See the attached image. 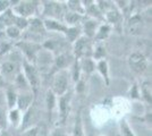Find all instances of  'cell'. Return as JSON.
Listing matches in <instances>:
<instances>
[{"label":"cell","instance_id":"1","mask_svg":"<svg viewBox=\"0 0 152 136\" xmlns=\"http://www.w3.org/2000/svg\"><path fill=\"white\" fill-rule=\"evenodd\" d=\"M129 64H131V67L134 71L136 73H141L145 69L146 64H145V59L142 55L140 53H134L129 58Z\"/></svg>","mask_w":152,"mask_h":136},{"label":"cell","instance_id":"2","mask_svg":"<svg viewBox=\"0 0 152 136\" xmlns=\"http://www.w3.org/2000/svg\"><path fill=\"white\" fill-rule=\"evenodd\" d=\"M25 73L26 75H27V78H28L30 83L33 86V89L37 91L39 86V78H38V75H37V71L34 69V67L25 64Z\"/></svg>","mask_w":152,"mask_h":136},{"label":"cell","instance_id":"3","mask_svg":"<svg viewBox=\"0 0 152 136\" xmlns=\"http://www.w3.org/2000/svg\"><path fill=\"white\" fill-rule=\"evenodd\" d=\"M66 86H67V81H66V77L64 75H59L56 77L55 79V83H53V87H55V91L59 93V94H63L65 90H66Z\"/></svg>","mask_w":152,"mask_h":136},{"label":"cell","instance_id":"4","mask_svg":"<svg viewBox=\"0 0 152 136\" xmlns=\"http://www.w3.org/2000/svg\"><path fill=\"white\" fill-rule=\"evenodd\" d=\"M17 10L22 15H30L32 13V10H33V6L31 4H23V5H20L17 8Z\"/></svg>","mask_w":152,"mask_h":136},{"label":"cell","instance_id":"5","mask_svg":"<svg viewBox=\"0 0 152 136\" xmlns=\"http://www.w3.org/2000/svg\"><path fill=\"white\" fill-rule=\"evenodd\" d=\"M14 69H15V65L12 63H5L2 65V71L5 74H10L12 71H14Z\"/></svg>","mask_w":152,"mask_h":136},{"label":"cell","instance_id":"6","mask_svg":"<svg viewBox=\"0 0 152 136\" xmlns=\"http://www.w3.org/2000/svg\"><path fill=\"white\" fill-rule=\"evenodd\" d=\"M30 97H22L20 99L18 100V104H19V108L20 109H25L26 107H27V104L30 103Z\"/></svg>","mask_w":152,"mask_h":136},{"label":"cell","instance_id":"7","mask_svg":"<svg viewBox=\"0 0 152 136\" xmlns=\"http://www.w3.org/2000/svg\"><path fill=\"white\" fill-rule=\"evenodd\" d=\"M1 20H2V22H5V24H10V22L13 20L12 13H10V12H7V13L1 17Z\"/></svg>","mask_w":152,"mask_h":136},{"label":"cell","instance_id":"8","mask_svg":"<svg viewBox=\"0 0 152 136\" xmlns=\"http://www.w3.org/2000/svg\"><path fill=\"white\" fill-rule=\"evenodd\" d=\"M45 24H47V26L49 27V28H56V30H64V27L61 25H59L58 23H56V22H45Z\"/></svg>","mask_w":152,"mask_h":136},{"label":"cell","instance_id":"9","mask_svg":"<svg viewBox=\"0 0 152 136\" xmlns=\"http://www.w3.org/2000/svg\"><path fill=\"white\" fill-rule=\"evenodd\" d=\"M47 103H48V108H49V109H52V108H53V104H55V97L52 95V93H49V94H48Z\"/></svg>","mask_w":152,"mask_h":136},{"label":"cell","instance_id":"10","mask_svg":"<svg viewBox=\"0 0 152 136\" xmlns=\"http://www.w3.org/2000/svg\"><path fill=\"white\" fill-rule=\"evenodd\" d=\"M7 33H8V35L9 36H12V38H16L17 35H18V30L17 28H15V27H9L8 28V31H7Z\"/></svg>","mask_w":152,"mask_h":136},{"label":"cell","instance_id":"11","mask_svg":"<svg viewBox=\"0 0 152 136\" xmlns=\"http://www.w3.org/2000/svg\"><path fill=\"white\" fill-rule=\"evenodd\" d=\"M66 107H67V99H66V97H63V99L60 100V109H61V112H63L64 115H65V112H66Z\"/></svg>","mask_w":152,"mask_h":136},{"label":"cell","instance_id":"12","mask_svg":"<svg viewBox=\"0 0 152 136\" xmlns=\"http://www.w3.org/2000/svg\"><path fill=\"white\" fill-rule=\"evenodd\" d=\"M15 100H16L15 94H14L13 92H8V102H9V105H14Z\"/></svg>","mask_w":152,"mask_h":136},{"label":"cell","instance_id":"13","mask_svg":"<svg viewBox=\"0 0 152 136\" xmlns=\"http://www.w3.org/2000/svg\"><path fill=\"white\" fill-rule=\"evenodd\" d=\"M121 128H123V133H124V135L125 136H133L132 135V132H131L129 128L127 127L126 124H123V125H121Z\"/></svg>","mask_w":152,"mask_h":136},{"label":"cell","instance_id":"14","mask_svg":"<svg viewBox=\"0 0 152 136\" xmlns=\"http://www.w3.org/2000/svg\"><path fill=\"white\" fill-rule=\"evenodd\" d=\"M84 69L86 71H92V69H93V64L90 60H86L84 63Z\"/></svg>","mask_w":152,"mask_h":136},{"label":"cell","instance_id":"15","mask_svg":"<svg viewBox=\"0 0 152 136\" xmlns=\"http://www.w3.org/2000/svg\"><path fill=\"white\" fill-rule=\"evenodd\" d=\"M75 135L76 136H82V132H81V121H80V119L76 121Z\"/></svg>","mask_w":152,"mask_h":136},{"label":"cell","instance_id":"16","mask_svg":"<svg viewBox=\"0 0 152 136\" xmlns=\"http://www.w3.org/2000/svg\"><path fill=\"white\" fill-rule=\"evenodd\" d=\"M93 28H94V24H93L92 22L86 23V25H85V30H86V32L89 33V34H92V32H93Z\"/></svg>","mask_w":152,"mask_h":136},{"label":"cell","instance_id":"17","mask_svg":"<svg viewBox=\"0 0 152 136\" xmlns=\"http://www.w3.org/2000/svg\"><path fill=\"white\" fill-rule=\"evenodd\" d=\"M57 65L59 67H64L66 65V59H65V56H60L59 58L57 59Z\"/></svg>","mask_w":152,"mask_h":136},{"label":"cell","instance_id":"18","mask_svg":"<svg viewBox=\"0 0 152 136\" xmlns=\"http://www.w3.org/2000/svg\"><path fill=\"white\" fill-rule=\"evenodd\" d=\"M76 34H77V30H75V28H72V30H69L68 31V38H69V40H73L75 39Z\"/></svg>","mask_w":152,"mask_h":136},{"label":"cell","instance_id":"19","mask_svg":"<svg viewBox=\"0 0 152 136\" xmlns=\"http://www.w3.org/2000/svg\"><path fill=\"white\" fill-rule=\"evenodd\" d=\"M108 18H109V20H111V22H116L117 20V18H118V14L116 13V12H111V13H109V15H108Z\"/></svg>","mask_w":152,"mask_h":136},{"label":"cell","instance_id":"20","mask_svg":"<svg viewBox=\"0 0 152 136\" xmlns=\"http://www.w3.org/2000/svg\"><path fill=\"white\" fill-rule=\"evenodd\" d=\"M148 89H149V84H145V85H144V93H145L146 99H148L149 101H151V95H150V93H149Z\"/></svg>","mask_w":152,"mask_h":136},{"label":"cell","instance_id":"21","mask_svg":"<svg viewBox=\"0 0 152 136\" xmlns=\"http://www.w3.org/2000/svg\"><path fill=\"white\" fill-rule=\"evenodd\" d=\"M5 125H6V120H5V115H4V113H2L1 111H0V126H2V127H4Z\"/></svg>","mask_w":152,"mask_h":136},{"label":"cell","instance_id":"22","mask_svg":"<svg viewBox=\"0 0 152 136\" xmlns=\"http://www.w3.org/2000/svg\"><path fill=\"white\" fill-rule=\"evenodd\" d=\"M32 116V111H28L27 113H26V116H25V119H24V126H26L27 124H28V121H30V117Z\"/></svg>","mask_w":152,"mask_h":136},{"label":"cell","instance_id":"23","mask_svg":"<svg viewBox=\"0 0 152 136\" xmlns=\"http://www.w3.org/2000/svg\"><path fill=\"white\" fill-rule=\"evenodd\" d=\"M17 24H18L20 27H25L26 26V20H22V18H17Z\"/></svg>","mask_w":152,"mask_h":136},{"label":"cell","instance_id":"24","mask_svg":"<svg viewBox=\"0 0 152 136\" xmlns=\"http://www.w3.org/2000/svg\"><path fill=\"white\" fill-rule=\"evenodd\" d=\"M8 2L7 1H0V10H4L5 8H7Z\"/></svg>","mask_w":152,"mask_h":136},{"label":"cell","instance_id":"25","mask_svg":"<svg viewBox=\"0 0 152 136\" xmlns=\"http://www.w3.org/2000/svg\"><path fill=\"white\" fill-rule=\"evenodd\" d=\"M35 135H37V129H32V130H30L25 136H35Z\"/></svg>","mask_w":152,"mask_h":136},{"label":"cell","instance_id":"26","mask_svg":"<svg viewBox=\"0 0 152 136\" xmlns=\"http://www.w3.org/2000/svg\"><path fill=\"white\" fill-rule=\"evenodd\" d=\"M100 68H101L102 73H106V64L104 63H100Z\"/></svg>","mask_w":152,"mask_h":136},{"label":"cell","instance_id":"27","mask_svg":"<svg viewBox=\"0 0 152 136\" xmlns=\"http://www.w3.org/2000/svg\"><path fill=\"white\" fill-rule=\"evenodd\" d=\"M12 119H13V120H16V119H17V111H13V112H12Z\"/></svg>","mask_w":152,"mask_h":136},{"label":"cell","instance_id":"28","mask_svg":"<svg viewBox=\"0 0 152 136\" xmlns=\"http://www.w3.org/2000/svg\"><path fill=\"white\" fill-rule=\"evenodd\" d=\"M4 84V81H2V77L0 76V85H2Z\"/></svg>","mask_w":152,"mask_h":136},{"label":"cell","instance_id":"29","mask_svg":"<svg viewBox=\"0 0 152 136\" xmlns=\"http://www.w3.org/2000/svg\"><path fill=\"white\" fill-rule=\"evenodd\" d=\"M55 136H63V134H61V133H58V132H57V133H56V135H55Z\"/></svg>","mask_w":152,"mask_h":136},{"label":"cell","instance_id":"30","mask_svg":"<svg viewBox=\"0 0 152 136\" xmlns=\"http://www.w3.org/2000/svg\"><path fill=\"white\" fill-rule=\"evenodd\" d=\"M2 136H7V134H6V133H5V134H4V135H2Z\"/></svg>","mask_w":152,"mask_h":136}]
</instances>
